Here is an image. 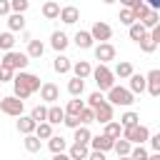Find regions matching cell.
I'll return each instance as SVG.
<instances>
[{
  "label": "cell",
  "mask_w": 160,
  "mask_h": 160,
  "mask_svg": "<svg viewBox=\"0 0 160 160\" xmlns=\"http://www.w3.org/2000/svg\"><path fill=\"white\" fill-rule=\"evenodd\" d=\"M48 148H50V152H65L68 150V140L62 138V135H50L48 138Z\"/></svg>",
  "instance_id": "obj_24"
},
{
  "label": "cell",
  "mask_w": 160,
  "mask_h": 160,
  "mask_svg": "<svg viewBox=\"0 0 160 160\" xmlns=\"http://www.w3.org/2000/svg\"><path fill=\"white\" fill-rule=\"evenodd\" d=\"M112 138H108L105 132H100V135H92L90 138V142H88V148L90 150H102V152H108V150H112Z\"/></svg>",
  "instance_id": "obj_11"
},
{
  "label": "cell",
  "mask_w": 160,
  "mask_h": 160,
  "mask_svg": "<svg viewBox=\"0 0 160 160\" xmlns=\"http://www.w3.org/2000/svg\"><path fill=\"white\" fill-rule=\"evenodd\" d=\"M88 152H90V148H88V145H82V142H72V145L68 148L70 160H85V158H88Z\"/></svg>",
  "instance_id": "obj_25"
},
{
  "label": "cell",
  "mask_w": 160,
  "mask_h": 160,
  "mask_svg": "<svg viewBox=\"0 0 160 160\" xmlns=\"http://www.w3.org/2000/svg\"><path fill=\"white\" fill-rule=\"evenodd\" d=\"M85 160H108V158H105V152H102V150H90Z\"/></svg>",
  "instance_id": "obj_48"
},
{
  "label": "cell",
  "mask_w": 160,
  "mask_h": 160,
  "mask_svg": "<svg viewBox=\"0 0 160 160\" xmlns=\"http://www.w3.org/2000/svg\"><path fill=\"white\" fill-rule=\"evenodd\" d=\"M22 145H25V150H28V152H40V148H42V142H40V138H35L32 132L22 138Z\"/></svg>",
  "instance_id": "obj_34"
},
{
  "label": "cell",
  "mask_w": 160,
  "mask_h": 160,
  "mask_svg": "<svg viewBox=\"0 0 160 160\" xmlns=\"http://www.w3.org/2000/svg\"><path fill=\"white\" fill-rule=\"evenodd\" d=\"M138 22H140V25H145V28L150 30V28H155V25H160V12L150 8V10H148V12H145V15H142V18L138 20Z\"/></svg>",
  "instance_id": "obj_27"
},
{
  "label": "cell",
  "mask_w": 160,
  "mask_h": 160,
  "mask_svg": "<svg viewBox=\"0 0 160 160\" xmlns=\"http://www.w3.org/2000/svg\"><path fill=\"white\" fill-rule=\"evenodd\" d=\"M78 120H80V125H90V122H95V115H92V108H82L80 112H78Z\"/></svg>",
  "instance_id": "obj_39"
},
{
  "label": "cell",
  "mask_w": 160,
  "mask_h": 160,
  "mask_svg": "<svg viewBox=\"0 0 160 160\" xmlns=\"http://www.w3.org/2000/svg\"><path fill=\"white\" fill-rule=\"evenodd\" d=\"M68 92H70L72 98H80V95L85 92V80H80V78L72 75V78L68 80Z\"/></svg>",
  "instance_id": "obj_28"
},
{
  "label": "cell",
  "mask_w": 160,
  "mask_h": 160,
  "mask_svg": "<svg viewBox=\"0 0 160 160\" xmlns=\"http://www.w3.org/2000/svg\"><path fill=\"white\" fill-rule=\"evenodd\" d=\"M8 28H10V32L25 30V12H10L8 15Z\"/></svg>",
  "instance_id": "obj_17"
},
{
  "label": "cell",
  "mask_w": 160,
  "mask_h": 160,
  "mask_svg": "<svg viewBox=\"0 0 160 160\" xmlns=\"http://www.w3.org/2000/svg\"><path fill=\"white\" fill-rule=\"evenodd\" d=\"M132 72H135V70H132V62H128V60H120V62L115 65V70H112V75L120 78V80H128Z\"/></svg>",
  "instance_id": "obj_26"
},
{
  "label": "cell",
  "mask_w": 160,
  "mask_h": 160,
  "mask_svg": "<svg viewBox=\"0 0 160 160\" xmlns=\"http://www.w3.org/2000/svg\"><path fill=\"white\" fill-rule=\"evenodd\" d=\"M130 148H132V142H128L125 138H118V140L112 142V150L118 152V158H120V155H128V152H130Z\"/></svg>",
  "instance_id": "obj_37"
},
{
  "label": "cell",
  "mask_w": 160,
  "mask_h": 160,
  "mask_svg": "<svg viewBox=\"0 0 160 160\" xmlns=\"http://www.w3.org/2000/svg\"><path fill=\"white\" fill-rule=\"evenodd\" d=\"M40 100L48 102V105H52L55 100H60V88L55 82H42L40 85Z\"/></svg>",
  "instance_id": "obj_10"
},
{
  "label": "cell",
  "mask_w": 160,
  "mask_h": 160,
  "mask_svg": "<svg viewBox=\"0 0 160 160\" xmlns=\"http://www.w3.org/2000/svg\"><path fill=\"white\" fill-rule=\"evenodd\" d=\"M148 160H160V152H150V155H148Z\"/></svg>",
  "instance_id": "obj_52"
},
{
  "label": "cell",
  "mask_w": 160,
  "mask_h": 160,
  "mask_svg": "<svg viewBox=\"0 0 160 160\" xmlns=\"http://www.w3.org/2000/svg\"><path fill=\"white\" fill-rule=\"evenodd\" d=\"M118 160H130V158H128V155H120V158H118Z\"/></svg>",
  "instance_id": "obj_55"
},
{
  "label": "cell",
  "mask_w": 160,
  "mask_h": 160,
  "mask_svg": "<svg viewBox=\"0 0 160 160\" xmlns=\"http://www.w3.org/2000/svg\"><path fill=\"white\" fill-rule=\"evenodd\" d=\"M130 85H128V90L132 92V95H140L142 90H145V75H140V72H132L130 78Z\"/></svg>",
  "instance_id": "obj_22"
},
{
  "label": "cell",
  "mask_w": 160,
  "mask_h": 160,
  "mask_svg": "<svg viewBox=\"0 0 160 160\" xmlns=\"http://www.w3.org/2000/svg\"><path fill=\"white\" fill-rule=\"evenodd\" d=\"M12 78H15V70L0 65V82H12Z\"/></svg>",
  "instance_id": "obj_45"
},
{
  "label": "cell",
  "mask_w": 160,
  "mask_h": 160,
  "mask_svg": "<svg viewBox=\"0 0 160 160\" xmlns=\"http://www.w3.org/2000/svg\"><path fill=\"white\" fill-rule=\"evenodd\" d=\"M110 105H120V108H130L132 102H135V95L128 90V88H122V85H112L110 90H108V98H105Z\"/></svg>",
  "instance_id": "obj_3"
},
{
  "label": "cell",
  "mask_w": 160,
  "mask_h": 160,
  "mask_svg": "<svg viewBox=\"0 0 160 160\" xmlns=\"http://www.w3.org/2000/svg\"><path fill=\"white\" fill-rule=\"evenodd\" d=\"M148 142H150V150H152V152H160V132L150 135V138H148Z\"/></svg>",
  "instance_id": "obj_47"
},
{
  "label": "cell",
  "mask_w": 160,
  "mask_h": 160,
  "mask_svg": "<svg viewBox=\"0 0 160 160\" xmlns=\"http://www.w3.org/2000/svg\"><path fill=\"white\" fill-rule=\"evenodd\" d=\"M35 138H40V140H48L50 135H52V125L48 122V120H42V122H38L35 125V132H32Z\"/></svg>",
  "instance_id": "obj_33"
},
{
  "label": "cell",
  "mask_w": 160,
  "mask_h": 160,
  "mask_svg": "<svg viewBox=\"0 0 160 160\" xmlns=\"http://www.w3.org/2000/svg\"><path fill=\"white\" fill-rule=\"evenodd\" d=\"M68 45H70V40H68V35H65L62 30H55V32L50 35V48H52L55 52H62Z\"/></svg>",
  "instance_id": "obj_14"
},
{
  "label": "cell",
  "mask_w": 160,
  "mask_h": 160,
  "mask_svg": "<svg viewBox=\"0 0 160 160\" xmlns=\"http://www.w3.org/2000/svg\"><path fill=\"white\" fill-rule=\"evenodd\" d=\"M65 25H75L78 20H80V10L75 8V5H65V8H60V15H58Z\"/></svg>",
  "instance_id": "obj_13"
},
{
  "label": "cell",
  "mask_w": 160,
  "mask_h": 160,
  "mask_svg": "<svg viewBox=\"0 0 160 160\" xmlns=\"http://www.w3.org/2000/svg\"><path fill=\"white\" fill-rule=\"evenodd\" d=\"M10 15V0H0V18Z\"/></svg>",
  "instance_id": "obj_49"
},
{
  "label": "cell",
  "mask_w": 160,
  "mask_h": 160,
  "mask_svg": "<svg viewBox=\"0 0 160 160\" xmlns=\"http://www.w3.org/2000/svg\"><path fill=\"white\" fill-rule=\"evenodd\" d=\"M62 118H65V110L60 108V105H48V115H45V120L50 122V125H60L62 122Z\"/></svg>",
  "instance_id": "obj_19"
},
{
  "label": "cell",
  "mask_w": 160,
  "mask_h": 160,
  "mask_svg": "<svg viewBox=\"0 0 160 160\" xmlns=\"http://www.w3.org/2000/svg\"><path fill=\"white\" fill-rule=\"evenodd\" d=\"M45 115H48V105H35V108L30 110V118H32L35 122H42Z\"/></svg>",
  "instance_id": "obj_40"
},
{
  "label": "cell",
  "mask_w": 160,
  "mask_h": 160,
  "mask_svg": "<svg viewBox=\"0 0 160 160\" xmlns=\"http://www.w3.org/2000/svg\"><path fill=\"white\" fill-rule=\"evenodd\" d=\"M92 115H95V122L105 125V122L112 120V115H115V105H110V102L105 100V102H100L98 108H92Z\"/></svg>",
  "instance_id": "obj_9"
},
{
  "label": "cell",
  "mask_w": 160,
  "mask_h": 160,
  "mask_svg": "<svg viewBox=\"0 0 160 160\" xmlns=\"http://www.w3.org/2000/svg\"><path fill=\"white\" fill-rule=\"evenodd\" d=\"M145 90L152 95V98H158L160 95V70L155 68V70H150L148 75H145Z\"/></svg>",
  "instance_id": "obj_12"
},
{
  "label": "cell",
  "mask_w": 160,
  "mask_h": 160,
  "mask_svg": "<svg viewBox=\"0 0 160 160\" xmlns=\"http://www.w3.org/2000/svg\"><path fill=\"white\" fill-rule=\"evenodd\" d=\"M102 2H105V5H112V2H118V0H102Z\"/></svg>",
  "instance_id": "obj_54"
},
{
  "label": "cell",
  "mask_w": 160,
  "mask_h": 160,
  "mask_svg": "<svg viewBox=\"0 0 160 160\" xmlns=\"http://www.w3.org/2000/svg\"><path fill=\"white\" fill-rule=\"evenodd\" d=\"M148 150H145V145H132L130 148V152H128V158L130 160H148Z\"/></svg>",
  "instance_id": "obj_38"
},
{
  "label": "cell",
  "mask_w": 160,
  "mask_h": 160,
  "mask_svg": "<svg viewBox=\"0 0 160 160\" xmlns=\"http://www.w3.org/2000/svg\"><path fill=\"white\" fill-rule=\"evenodd\" d=\"M132 2H135V0H120V5H122V8H130Z\"/></svg>",
  "instance_id": "obj_53"
},
{
  "label": "cell",
  "mask_w": 160,
  "mask_h": 160,
  "mask_svg": "<svg viewBox=\"0 0 160 160\" xmlns=\"http://www.w3.org/2000/svg\"><path fill=\"white\" fill-rule=\"evenodd\" d=\"M100 102H105V98H102V92H100V90H95V92H90V98H88V102H85V105H88V108H98Z\"/></svg>",
  "instance_id": "obj_43"
},
{
  "label": "cell",
  "mask_w": 160,
  "mask_h": 160,
  "mask_svg": "<svg viewBox=\"0 0 160 160\" xmlns=\"http://www.w3.org/2000/svg\"><path fill=\"white\" fill-rule=\"evenodd\" d=\"M102 132H105L108 138H112V140H118V138L122 135V125H120V122H118V120L112 118L110 122H105V130H102Z\"/></svg>",
  "instance_id": "obj_32"
},
{
  "label": "cell",
  "mask_w": 160,
  "mask_h": 160,
  "mask_svg": "<svg viewBox=\"0 0 160 160\" xmlns=\"http://www.w3.org/2000/svg\"><path fill=\"white\" fill-rule=\"evenodd\" d=\"M42 52H45V45H42L40 40H28V50H25V55H28L30 60H40Z\"/></svg>",
  "instance_id": "obj_21"
},
{
  "label": "cell",
  "mask_w": 160,
  "mask_h": 160,
  "mask_svg": "<svg viewBox=\"0 0 160 160\" xmlns=\"http://www.w3.org/2000/svg\"><path fill=\"white\" fill-rule=\"evenodd\" d=\"M120 138H125V140L132 142V145H145L148 138H150V130L138 122V125H132V128H122V135H120Z\"/></svg>",
  "instance_id": "obj_6"
},
{
  "label": "cell",
  "mask_w": 160,
  "mask_h": 160,
  "mask_svg": "<svg viewBox=\"0 0 160 160\" xmlns=\"http://www.w3.org/2000/svg\"><path fill=\"white\" fill-rule=\"evenodd\" d=\"M30 0H10V12H28Z\"/></svg>",
  "instance_id": "obj_41"
},
{
  "label": "cell",
  "mask_w": 160,
  "mask_h": 160,
  "mask_svg": "<svg viewBox=\"0 0 160 160\" xmlns=\"http://www.w3.org/2000/svg\"><path fill=\"white\" fill-rule=\"evenodd\" d=\"M12 48H15V35H12L10 30L0 32V52H8V50H12Z\"/></svg>",
  "instance_id": "obj_35"
},
{
  "label": "cell",
  "mask_w": 160,
  "mask_h": 160,
  "mask_svg": "<svg viewBox=\"0 0 160 160\" xmlns=\"http://www.w3.org/2000/svg\"><path fill=\"white\" fill-rule=\"evenodd\" d=\"M128 35H130V40H132V42H140L142 38H148V28H145V25H140V22L135 20L132 25H128Z\"/></svg>",
  "instance_id": "obj_20"
},
{
  "label": "cell",
  "mask_w": 160,
  "mask_h": 160,
  "mask_svg": "<svg viewBox=\"0 0 160 160\" xmlns=\"http://www.w3.org/2000/svg\"><path fill=\"white\" fill-rule=\"evenodd\" d=\"M138 45H140V50H142L145 55H150V52H155V48H158V45H155V42L150 40V38H142V40H140Z\"/></svg>",
  "instance_id": "obj_44"
},
{
  "label": "cell",
  "mask_w": 160,
  "mask_h": 160,
  "mask_svg": "<svg viewBox=\"0 0 160 160\" xmlns=\"http://www.w3.org/2000/svg\"><path fill=\"white\" fill-rule=\"evenodd\" d=\"M62 125L70 128V130H75V128L80 125V120H78V115H65V118H62Z\"/></svg>",
  "instance_id": "obj_46"
},
{
  "label": "cell",
  "mask_w": 160,
  "mask_h": 160,
  "mask_svg": "<svg viewBox=\"0 0 160 160\" xmlns=\"http://www.w3.org/2000/svg\"><path fill=\"white\" fill-rule=\"evenodd\" d=\"M0 58H2V52H0Z\"/></svg>",
  "instance_id": "obj_56"
},
{
  "label": "cell",
  "mask_w": 160,
  "mask_h": 160,
  "mask_svg": "<svg viewBox=\"0 0 160 160\" xmlns=\"http://www.w3.org/2000/svg\"><path fill=\"white\" fill-rule=\"evenodd\" d=\"M35 120L30 118V115H18V132H22V135H30V132H35Z\"/></svg>",
  "instance_id": "obj_23"
},
{
  "label": "cell",
  "mask_w": 160,
  "mask_h": 160,
  "mask_svg": "<svg viewBox=\"0 0 160 160\" xmlns=\"http://www.w3.org/2000/svg\"><path fill=\"white\" fill-rule=\"evenodd\" d=\"M52 160H70L68 152H52Z\"/></svg>",
  "instance_id": "obj_51"
},
{
  "label": "cell",
  "mask_w": 160,
  "mask_h": 160,
  "mask_svg": "<svg viewBox=\"0 0 160 160\" xmlns=\"http://www.w3.org/2000/svg\"><path fill=\"white\" fill-rule=\"evenodd\" d=\"M70 72H72L75 78H80V80H88V78H90V72H92V65H90L88 60H78V62H72Z\"/></svg>",
  "instance_id": "obj_15"
},
{
  "label": "cell",
  "mask_w": 160,
  "mask_h": 160,
  "mask_svg": "<svg viewBox=\"0 0 160 160\" xmlns=\"http://www.w3.org/2000/svg\"><path fill=\"white\" fill-rule=\"evenodd\" d=\"M22 110H25V100H20V98H15V95L0 98V112H2V115L18 118V115H22Z\"/></svg>",
  "instance_id": "obj_5"
},
{
  "label": "cell",
  "mask_w": 160,
  "mask_h": 160,
  "mask_svg": "<svg viewBox=\"0 0 160 160\" xmlns=\"http://www.w3.org/2000/svg\"><path fill=\"white\" fill-rule=\"evenodd\" d=\"M118 20H120L122 25H132V22H135V15H132V10H130V8H122V10H120V15H118Z\"/></svg>",
  "instance_id": "obj_42"
},
{
  "label": "cell",
  "mask_w": 160,
  "mask_h": 160,
  "mask_svg": "<svg viewBox=\"0 0 160 160\" xmlns=\"http://www.w3.org/2000/svg\"><path fill=\"white\" fill-rule=\"evenodd\" d=\"M122 128H132V125H138L140 122V115L135 112V110H125L122 115H120V120H118Z\"/></svg>",
  "instance_id": "obj_31"
},
{
  "label": "cell",
  "mask_w": 160,
  "mask_h": 160,
  "mask_svg": "<svg viewBox=\"0 0 160 160\" xmlns=\"http://www.w3.org/2000/svg\"><path fill=\"white\" fill-rule=\"evenodd\" d=\"M82 108H85V102H82L80 98H72V100H68V105H65L62 110H65V115H78Z\"/></svg>",
  "instance_id": "obj_36"
},
{
  "label": "cell",
  "mask_w": 160,
  "mask_h": 160,
  "mask_svg": "<svg viewBox=\"0 0 160 160\" xmlns=\"http://www.w3.org/2000/svg\"><path fill=\"white\" fill-rule=\"evenodd\" d=\"M92 50H95V60H100V62H110V60H115V45L112 42H98V45H92Z\"/></svg>",
  "instance_id": "obj_8"
},
{
  "label": "cell",
  "mask_w": 160,
  "mask_h": 160,
  "mask_svg": "<svg viewBox=\"0 0 160 160\" xmlns=\"http://www.w3.org/2000/svg\"><path fill=\"white\" fill-rule=\"evenodd\" d=\"M58 15H60V5H58L55 0H48V2L42 5V18H45V20H58Z\"/></svg>",
  "instance_id": "obj_30"
},
{
  "label": "cell",
  "mask_w": 160,
  "mask_h": 160,
  "mask_svg": "<svg viewBox=\"0 0 160 160\" xmlns=\"http://www.w3.org/2000/svg\"><path fill=\"white\" fill-rule=\"evenodd\" d=\"M88 32H90V35H92V40H98V42H108V40L112 38V28H110L108 22H102V20H98Z\"/></svg>",
  "instance_id": "obj_7"
},
{
  "label": "cell",
  "mask_w": 160,
  "mask_h": 160,
  "mask_svg": "<svg viewBox=\"0 0 160 160\" xmlns=\"http://www.w3.org/2000/svg\"><path fill=\"white\" fill-rule=\"evenodd\" d=\"M72 42L80 48V50H90L92 45H95V40H92V35L88 32V30H78L75 32V38H72Z\"/></svg>",
  "instance_id": "obj_16"
},
{
  "label": "cell",
  "mask_w": 160,
  "mask_h": 160,
  "mask_svg": "<svg viewBox=\"0 0 160 160\" xmlns=\"http://www.w3.org/2000/svg\"><path fill=\"white\" fill-rule=\"evenodd\" d=\"M148 8H152V10H160V0H142Z\"/></svg>",
  "instance_id": "obj_50"
},
{
  "label": "cell",
  "mask_w": 160,
  "mask_h": 160,
  "mask_svg": "<svg viewBox=\"0 0 160 160\" xmlns=\"http://www.w3.org/2000/svg\"><path fill=\"white\" fill-rule=\"evenodd\" d=\"M28 62H30V58H28L25 52H18L15 48L8 50V52H2V58H0V65H5V68H10V70H25Z\"/></svg>",
  "instance_id": "obj_4"
},
{
  "label": "cell",
  "mask_w": 160,
  "mask_h": 160,
  "mask_svg": "<svg viewBox=\"0 0 160 160\" xmlns=\"http://www.w3.org/2000/svg\"><path fill=\"white\" fill-rule=\"evenodd\" d=\"M40 78L32 75V72H25V70H18V75L12 78V95L20 98V100H28L32 92L40 90Z\"/></svg>",
  "instance_id": "obj_1"
},
{
  "label": "cell",
  "mask_w": 160,
  "mask_h": 160,
  "mask_svg": "<svg viewBox=\"0 0 160 160\" xmlns=\"http://www.w3.org/2000/svg\"><path fill=\"white\" fill-rule=\"evenodd\" d=\"M72 132H75V135H72V142H82V145H88V142H90V138H92V132H90V128H88V125H78Z\"/></svg>",
  "instance_id": "obj_29"
},
{
  "label": "cell",
  "mask_w": 160,
  "mask_h": 160,
  "mask_svg": "<svg viewBox=\"0 0 160 160\" xmlns=\"http://www.w3.org/2000/svg\"><path fill=\"white\" fill-rule=\"evenodd\" d=\"M70 68H72L70 58H65L62 52H58V58L52 60V70H55L58 75H68V72H70Z\"/></svg>",
  "instance_id": "obj_18"
},
{
  "label": "cell",
  "mask_w": 160,
  "mask_h": 160,
  "mask_svg": "<svg viewBox=\"0 0 160 160\" xmlns=\"http://www.w3.org/2000/svg\"><path fill=\"white\" fill-rule=\"evenodd\" d=\"M90 78L95 80V85H98V90H100V92H108V90L115 85V75H112V70H110L105 62H100L98 68H92Z\"/></svg>",
  "instance_id": "obj_2"
}]
</instances>
